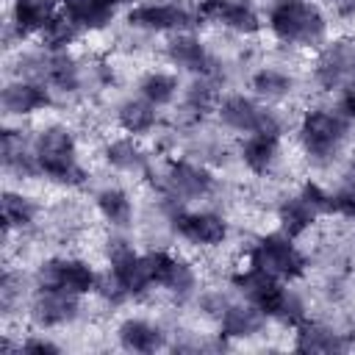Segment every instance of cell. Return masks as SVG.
<instances>
[{
	"label": "cell",
	"mask_w": 355,
	"mask_h": 355,
	"mask_svg": "<svg viewBox=\"0 0 355 355\" xmlns=\"http://www.w3.org/2000/svg\"><path fill=\"white\" fill-rule=\"evenodd\" d=\"M31 144H33V155L42 178L67 189L86 186L89 169L80 164L78 139L67 125H44Z\"/></svg>",
	"instance_id": "cell-1"
},
{
	"label": "cell",
	"mask_w": 355,
	"mask_h": 355,
	"mask_svg": "<svg viewBox=\"0 0 355 355\" xmlns=\"http://www.w3.org/2000/svg\"><path fill=\"white\" fill-rule=\"evenodd\" d=\"M230 283L244 294L247 302H252L258 311L266 313V319H275L286 327H297L305 322V302L288 288L283 286L277 277H272L269 272H263L255 263L241 266Z\"/></svg>",
	"instance_id": "cell-2"
},
{
	"label": "cell",
	"mask_w": 355,
	"mask_h": 355,
	"mask_svg": "<svg viewBox=\"0 0 355 355\" xmlns=\"http://www.w3.org/2000/svg\"><path fill=\"white\" fill-rule=\"evenodd\" d=\"M266 28L277 42L291 47H322L327 39V17L311 0H272Z\"/></svg>",
	"instance_id": "cell-3"
},
{
	"label": "cell",
	"mask_w": 355,
	"mask_h": 355,
	"mask_svg": "<svg viewBox=\"0 0 355 355\" xmlns=\"http://www.w3.org/2000/svg\"><path fill=\"white\" fill-rule=\"evenodd\" d=\"M347 133H349V119L341 111L322 108V105L308 108L300 116V128H297V139H300L302 153L316 164L333 161L341 153Z\"/></svg>",
	"instance_id": "cell-4"
},
{
	"label": "cell",
	"mask_w": 355,
	"mask_h": 355,
	"mask_svg": "<svg viewBox=\"0 0 355 355\" xmlns=\"http://www.w3.org/2000/svg\"><path fill=\"white\" fill-rule=\"evenodd\" d=\"M155 189L164 197V202L172 205V211H178V202H191V200L211 197L216 191V178L202 164H194V161H186V158H175L158 175Z\"/></svg>",
	"instance_id": "cell-5"
},
{
	"label": "cell",
	"mask_w": 355,
	"mask_h": 355,
	"mask_svg": "<svg viewBox=\"0 0 355 355\" xmlns=\"http://www.w3.org/2000/svg\"><path fill=\"white\" fill-rule=\"evenodd\" d=\"M247 258H250V263L261 266L263 272H269L277 280H300L305 275V269H308L305 252L286 233H266V236H261L250 247Z\"/></svg>",
	"instance_id": "cell-6"
},
{
	"label": "cell",
	"mask_w": 355,
	"mask_h": 355,
	"mask_svg": "<svg viewBox=\"0 0 355 355\" xmlns=\"http://www.w3.org/2000/svg\"><path fill=\"white\" fill-rule=\"evenodd\" d=\"M128 25L147 33H180L189 31L200 17L183 0H144L128 11Z\"/></svg>",
	"instance_id": "cell-7"
},
{
	"label": "cell",
	"mask_w": 355,
	"mask_h": 355,
	"mask_svg": "<svg viewBox=\"0 0 355 355\" xmlns=\"http://www.w3.org/2000/svg\"><path fill=\"white\" fill-rule=\"evenodd\" d=\"M219 119L225 128L236 130V133H272L280 136L283 133V119L277 111L255 103L247 94H227L219 100L216 108Z\"/></svg>",
	"instance_id": "cell-8"
},
{
	"label": "cell",
	"mask_w": 355,
	"mask_h": 355,
	"mask_svg": "<svg viewBox=\"0 0 355 355\" xmlns=\"http://www.w3.org/2000/svg\"><path fill=\"white\" fill-rule=\"evenodd\" d=\"M97 280H100V272L86 258H47L36 269L39 288L69 291L75 297L92 294L97 288Z\"/></svg>",
	"instance_id": "cell-9"
},
{
	"label": "cell",
	"mask_w": 355,
	"mask_h": 355,
	"mask_svg": "<svg viewBox=\"0 0 355 355\" xmlns=\"http://www.w3.org/2000/svg\"><path fill=\"white\" fill-rule=\"evenodd\" d=\"M105 261H108V272L125 286L130 297H141L153 288L147 266H144V255H139L128 239L111 236L105 241Z\"/></svg>",
	"instance_id": "cell-10"
},
{
	"label": "cell",
	"mask_w": 355,
	"mask_h": 355,
	"mask_svg": "<svg viewBox=\"0 0 355 355\" xmlns=\"http://www.w3.org/2000/svg\"><path fill=\"white\" fill-rule=\"evenodd\" d=\"M313 80L324 92L349 86L355 80V39H338L322 44L313 64Z\"/></svg>",
	"instance_id": "cell-11"
},
{
	"label": "cell",
	"mask_w": 355,
	"mask_h": 355,
	"mask_svg": "<svg viewBox=\"0 0 355 355\" xmlns=\"http://www.w3.org/2000/svg\"><path fill=\"white\" fill-rule=\"evenodd\" d=\"M172 230L194 244V247H202V250H214V247H222L227 241V219L216 211H172Z\"/></svg>",
	"instance_id": "cell-12"
},
{
	"label": "cell",
	"mask_w": 355,
	"mask_h": 355,
	"mask_svg": "<svg viewBox=\"0 0 355 355\" xmlns=\"http://www.w3.org/2000/svg\"><path fill=\"white\" fill-rule=\"evenodd\" d=\"M144 266H147V275H150V283L169 291V294H178V297H186L194 291L197 286V272L189 261L166 252V250H150L144 252Z\"/></svg>",
	"instance_id": "cell-13"
},
{
	"label": "cell",
	"mask_w": 355,
	"mask_h": 355,
	"mask_svg": "<svg viewBox=\"0 0 355 355\" xmlns=\"http://www.w3.org/2000/svg\"><path fill=\"white\" fill-rule=\"evenodd\" d=\"M197 17L216 22L233 33H241V36H252L263 28V19L250 0H200Z\"/></svg>",
	"instance_id": "cell-14"
},
{
	"label": "cell",
	"mask_w": 355,
	"mask_h": 355,
	"mask_svg": "<svg viewBox=\"0 0 355 355\" xmlns=\"http://www.w3.org/2000/svg\"><path fill=\"white\" fill-rule=\"evenodd\" d=\"M164 55L172 67L183 69V72H191V75H208V78H216V61L214 55L208 53V47L189 31H180V33H172L164 44Z\"/></svg>",
	"instance_id": "cell-15"
},
{
	"label": "cell",
	"mask_w": 355,
	"mask_h": 355,
	"mask_svg": "<svg viewBox=\"0 0 355 355\" xmlns=\"http://www.w3.org/2000/svg\"><path fill=\"white\" fill-rule=\"evenodd\" d=\"M53 105L50 86L39 78H17L3 89V111L8 116H33Z\"/></svg>",
	"instance_id": "cell-16"
},
{
	"label": "cell",
	"mask_w": 355,
	"mask_h": 355,
	"mask_svg": "<svg viewBox=\"0 0 355 355\" xmlns=\"http://www.w3.org/2000/svg\"><path fill=\"white\" fill-rule=\"evenodd\" d=\"M31 319L33 324L50 330V327H64L78 319V297L69 291H55V288H39L36 297L31 300Z\"/></svg>",
	"instance_id": "cell-17"
},
{
	"label": "cell",
	"mask_w": 355,
	"mask_h": 355,
	"mask_svg": "<svg viewBox=\"0 0 355 355\" xmlns=\"http://www.w3.org/2000/svg\"><path fill=\"white\" fill-rule=\"evenodd\" d=\"M239 158L252 175H269L280 161V136L272 133H247L239 144Z\"/></svg>",
	"instance_id": "cell-18"
},
{
	"label": "cell",
	"mask_w": 355,
	"mask_h": 355,
	"mask_svg": "<svg viewBox=\"0 0 355 355\" xmlns=\"http://www.w3.org/2000/svg\"><path fill=\"white\" fill-rule=\"evenodd\" d=\"M116 341L122 349L128 352H155L166 344V336L158 324H153L150 319L141 316H130L125 322H119L116 327Z\"/></svg>",
	"instance_id": "cell-19"
},
{
	"label": "cell",
	"mask_w": 355,
	"mask_h": 355,
	"mask_svg": "<svg viewBox=\"0 0 355 355\" xmlns=\"http://www.w3.org/2000/svg\"><path fill=\"white\" fill-rule=\"evenodd\" d=\"M266 313L258 311L252 302H230L219 316V333L225 338H252L263 330Z\"/></svg>",
	"instance_id": "cell-20"
},
{
	"label": "cell",
	"mask_w": 355,
	"mask_h": 355,
	"mask_svg": "<svg viewBox=\"0 0 355 355\" xmlns=\"http://www.w3.org/2000/svg\"><path fill=\"white\" fill-rule=\"evenodd\" d=\"M58 0H14L11 3V28L19 39L42 33L44 25L55 17Z\"/></svg>",
	"instance_id": "cell-21"
},
{
	"label": "cell",
	"mask_w": 355,
	"mask_h": 355,
	"mask_svg": "<svg viewBox=\"0 0 355 355\" xmlns=\"http://www.w3.org/2000/svg\"><path fill=\"white\" fill-rule=\"evenodd\" d=\"M125 0H58L61 11H67L80 31H103L116 17V8Z\"/></svg>",
	"instance_id": "cell-22"
},
{
	"label": "cell",
	"mask_w": 355,
	"mask_h": 355,
	"mask_svg": "<svg viewBox=\"0 0 355 355\" xmlns=\"http://www.w3.org/2000/svg\"><path fill=\"white\" fill-rule=\"evenodd\" d=\"M116 125L128 136H150L158 128V108L144 97H128L116 105Z\"/></svg>",
	"instance_id": "cell-23"
},
{
	"label": "cell",
	"mask_w": 355,
	"mask_h": 355,
	"mask_svg": "<svg viewBox=\"0 0 355 355\" xmlns=\"http://www.w3.org/2000/svg\"><path fill=\"white\" fill-rule=\"evenodd\" d=\"M322 214L302 197V194H294V197H286L280 205H277V222H280V233L291 236V239H300L305 236L316 219Z\"/></svg>",
	"instance_id": "cell-24"
},
{
	"label": "cell",
	"mask_w": 355,
	"mask_h": 355,
	"mask_svg": "<svg viewBox=\"0 0 355 355\" xmlns=\"http://www.w3.org/2000/svg\"><path fill=\"white\" fill-rule=\"evenodd\" d=\"M103 161L116 172H141L147 169V155L136 136H116L103 144Z\"/></svg>",
	"instance_id": "cell-25"
},
{
	"label": "cell",
	"mask_w": 355,
	"mask_h": 355,
	"mask_svg": "<svg viewBox=\"0 0 355 355\" xmlns=\"http://www.w3.org/2000/svg\"><path fill=\"white\" fill-rule=\"evenodd\" d=\"M94 205H97V214H100L111 227L125 230V227L133 225L136 208H133V200H130V194H128L125 189H119V186H105V189H100L97 197H94Z\"/></svg>",
	"instance_id": "cell-26"
},
{
	"label": "cell",
	"mask_w": 355,
	"mask_h": 355,
	"mask_svg": "<svg viewBox=\"0 0 355 355\" xmlns=\"http://www.w3.org/2000/svg\"><path fill=\"white\" fill-rule=\"evenodd\" d=\"M294 349L300 352H336V349H344L347 341L341 333H336L330 324H322V322H302L294 327Z\"/></svg>",
	"instance_id": "cell-27"
},
{
	"label": "cell",
	"mask_w": 355,
	"mask_h": 355,
	"mask_svg": "<svg viewBox=\"0 0 355 355\" xmlns=\"http://www.w3.org/2000/svg\"><path fill=\"white\" fill-rule=\"evenodd\" d=\"M42 80L64 94H72L80 89V67L69 53H50L42 64Z\"/></svg>",
	"instance_id": "cell-28"
},
{
	"label": "cell",
	"mask_w": 355,
	"mask_h": 355,
	"mask_svg": "<svg viewBox=\"0 0 355 355\" xmlns=\"http://www.w3.org/2000/svg\"><path fill=\"white\" fill-rule=\"evenodd\" d=\"M80 36V25L67 14V11H55V17L44 25V31L39 33L42 47L47 53H67Z\"/></svg>",
	"instance_id": "cell-29"
},
{
	"label": "cell",
	"mask_w": 355,
	"mask_h": 355,
	"mask_svg": "<svg viewBox=\"0 0 355 355\" xmlns=\"http://www.w3.org/2000/svg\"><path fill=\"white\" fill-rule=\"evenodd\" d=\"M178 75L172 72H164V69H150L139 78V97H144L147 103H153L155 108H164L169 105L175 97H178Z\"/></svg>",
	"instance_id": "cell-30"
},
{
	"label": "cell",
	"mask_w": 355,
	"mask_h": 355,
	"mask_svg": "<svg viewBox=\"0 0 355 355\" xmlns=\"http://www.w3.org/2000/svg\"><path fill=\"white\" fill-rule=\"evenodd\" d=\"M250 89L263 100H286L294 92V78L277 67H261L250 78Z\"/></svg>",
	"instance_id": "cell-31"
},
{
	"label": "cell",
	"mask_w": 355,
	"mask_h": 355,
	"mask_svg": "<svg viewBox=\"0 0 355 355\" xmlns=\"http://www.w3.org/2000/svg\"><path fill=\"white\" fill-rule=\"evenodd\" d=\"M219 83H216V78H208V75H197L194 80H191V86L186 89V94H183V105H186V111L191 114V116H205V114H211V111H216L219 108Z\"/></svg>",
	"instance_id": "cell-32"
},
{
	"label": "cell",
	"mask_w": 355,
	"mask_h": 355,
	"mask_svg": "<svg viewBox=\"0 0 355 355\" xmlns=\"http://www.w3.org/2000/svg\"><path fill=\"white\" fill-rule=\"evenodd\" d=\"M36 214H39V208L28 194H22V191L3 194V233L6 236L11 230H28L33 225Z\"/></svg>",
	"instance_id": "cell-33"
},
{
	"label": "cell",
	"mask_w": 355,
	"mask_h": 355,
	"mask_svg": "<svg viewBox=\"0 0 355 355\" xmlns=\"http://www.w3.org/2000/svg\"><path fill=\"white\" fill-rule=\"evenodd\" d=\"M300 194H302L322 216H330V214H333V191H327L324 186H319V183H313V180H305Z\"/></svg>",
	"instance_id": "cell-34"
},
{
	"label": "cell",
	"mask_w": 355,
	"mask_h": 355,
	"mask_svg": "<svg viewBox=\"0 0 355 355\" xmlns=\"http://www.w3.org/2000/svg\"><path fill=\"white\" fill-rule=\"evenodd\" d=\"M19 352H31V355H55L58 344L44 338V336H31L25 341H19Z\"/></svg>",
	"instance_id": "cell-35"
},
{
	"label": "cell",
	"mask_w": 355,
	"mask_h": 355,
	"mask_svg": "<svg viewBox=\"0 0 355 355\" xmlns=\"http://www.w3.org/2000/svg\"><path fill=\"white\" fill-rule=\"evenodd\" d=\"M338 111H341L347 119H355V80H352L349 86H344V89H341Z\"/></svg>",
	"instance_id": "cell-36"
},
{
	"label": "cell",
	"mask_w": 355,
	"mask_h": 355,
	"mask_svg": "<svg viewBox=\"0 0 355 355\" xmlns=\"http://www.w3.org/2000/svg\"><path fill=\"white\" fill-rule=\"evenodd\" d=\"M338 19H355V0H324Z\"/></svg>",
	"instance_id": "cell-37"
}]
</instances>
